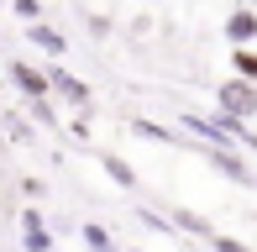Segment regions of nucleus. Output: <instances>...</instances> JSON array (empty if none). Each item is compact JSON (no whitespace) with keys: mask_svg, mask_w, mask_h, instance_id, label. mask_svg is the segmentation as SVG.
<instances>
[{"mask_svg":"<svg viewBox=\"0 0 257 252\" xmlns=\"http://www.w3.org/2000/svg\"><path fill=\"white\" fill-rule=\"evenodd\" d=\"M247 6H252V11H257V0H247Z\"/></svg>","mask_w":257,"mask_h":252,"instance_id":"412c9836","label":"nucleus"},{"mask_svg":"<svg viewBox=\"0 0 257 252\" xmlns=\"http://www.w3.org/2000/svg\"><path fill=\"white\" fill-rule=\"evenodd\" d=\"M215 116H231V121H252L257 116V84L247 79H220L215 84Z\"/></svg>","mask_w":257,"mask_h":252,"instance_id":"f03ea898","label":"nucleus"},{"mask_svg":"<svg viewBox=\"0 0 257 252\" xmlns=\"http://www.w3.org/2000/svg\"><path fill=\"white\" fill-rule=\"evenodd\" d=\"M95 163L105 168V179H110V184H121V189H137V184H142V179H137V168L126 163V158H115V153H105V147H100V153H95Z\"/></svg>","mask_w":257,"mask_h":252,"instance_id":"6e6552de","label":"nucleus"},{"mask_svg":"<svg viewBox=\"0 0 257 252\" xmlns=\"http://www.w3.org/2000/svg\"><path fill=\"white\" fill-rule=\"evenodd\" d=\"M137 215H142V226H153V231H173V226L163 221V215H153V210H137Z\"/></svg>","mask_w":257,"mask_h":252,"instance_id":"f3484780","label":"nucleus"},{"mask_svg":"<svg viewBox=\"0 0 257 252\" xmlns=\"http://www.w3.org/2000/svg\"><path fill=\"white\" fill-rule=\"evenodd\" d=\"M6 79L21 89V100H32V95H48V74H42L37 63H27V58H11V63H6Z\"/></svg>","mask_w":257,"mask_h":252,"instance_id":"39448f33","label":"nucleus"},{"mask_svg":"<svg viewBox=\"0 0 257 252\" xmlns=\"http://www.w3.org/2000/svg\"><path fill=\"white\" fill-rule=\"evenodd\" d=\"M89 32H95V37H110V16H89Z\"/></svg>","mask_w":257,"mask_h":252,"instance_id":"a211bd4d","label":"nucleus"},{"mask_svg":"<svg viewBox=\"0 0 257 252\" xmlns=\"http://www.w3.org/2000/svg\"><path fill=\"white\" fill-rule=\"evenodd\" d=\"M27 116L37 121V126H58V105H53V95H32V100H27Z\"/></svg>","mask_w":257,"mask_h":252,"instance_id":"f8f14e48","label":"nucleus"},{"mask_svg":"<svg viewBox=\"0 0 257 252\" xmlns=\"http://www.w3.org/2000/svg\"><path fill=\"white\" fill-rule=\"evenodd\" d=\"M220 37H226L231 48H252V42H257V11L247 6V0L226 11V21H220Z\"/></svg>","mask_w":257,"mask_h":252,"instance_id":"7ed1b4c3","label":"nucleus"},{"mask_svg":"<svg viewBox=\"0 0 257 252\" xmlns=\"http://www.w3.org/2000/svg\"><path fill=\"white\" fill-rule=\"evenodd\" d=\"M0 126H6V137H11V142H16V147H32V142H37V132H32V126L21 121V116H6Z\"/></svg>","mask_w":257,"mask_h":252,"instance_id":"ddd939ff","label":"nucleus"},{"mask_svg":"<svg viewBox=\"0 0 257 252\" xmlns=\"http://www.w3.org/2000/svg\"><path fill=\"white\" fill-rule=\"evenodd\" d=\"M16 226H21V252H58V242H53V231H48L37 205H27V210L16 215Z\"/></svg>","mask_w":257,"mask_h":252,"instance_id":"20e7f679","label":"nucleus"},{"mask_svg":"<svg viewBox=\"0 0 257 252\" xmlns=\"http://www.w3.org/2000/svg\"><path fill=\"white\" fill-rule=\"evenodd\" d=\"M42 74H48V95H53V105H68V110H95V89H89L79 74H68L63 63H48Z\"/></svg>","mask_w":257,"mask_h":252,"instance_id":"f257e3e1","label":"nucleus"},{"mask_svg":"<svg viewBox=\"0 0 257 252\" xmlns=\"http://www.w3.org/2000/svg\"><path fill=\"white\" fill-rule=\"evenodd\" d=\"M121 252H137V247H121Z\"/></svg>","mask_w":257,"mask_h":252,"instance_id":"4be33fe9","label":"nucleus"},{"mask_svg":"<svg viewBox=\"0 0 257 252\" xmlns=\"http://www.w3.org/2000/svg\"><path fill=\"white\" fill-rule=\"evenodd\" d=\"M142 6H163V0H142Z\"/></svg>","mask_w":257,"mask_h":252,"instance_id":"aec40b11","label":"nucleus"},{"mask_svg":"<svg viewBox=\"0 0 257 252\" xmlns=\"http://www.w3.org/2000/svg\"><path fill=\"white\" fill-rule=\"evenodd\" d=\"M168 226H173V231H184V236H200V242L215 231V221H210V215H200V210H189V205H173Z\"/></svg>","mask_w":257,"mask_h":252,"instance_id":"0eeeda50","label":"nucleus"},{"mask_svg":"<svg viewBox=\"0 0 257 252\" xmlns=\"http://www.w3.org/2000/svg\"><path fill=\"white\" fill-rule=\"evenodd\" d=\"M236 147H247V153L257 158V137H252V132H241V137H236Z\"/></svg>","mask_w":257,"mask_h":252,"instance_id":"6ab92c4d","label":"nucleus"},{"mask_svg":"<svg viewBox=\"0 0 257 252\" xmlns=\"http://www.w3.org/2000/svg\"><path fill=\"white\" fill-rule=\"evenodd\" d=\"M11 6V16H21V21H48L42 11H48V0H6Z\"/></svg>","mask_w":257,"mask_h":252,"instance_id":"4468645a","label":"nucleus"},{"mask_svg":"<svg viewBox=\"0 0 257 252\" xmlns=\"http://www.w3.org/2000/svg\"><path fill=\"white\" fill-rule=\"evenodd\" d=\"M79 236H84V247H89V252H121V247H115V236L105 231L100 221H84V226H79Z\"/></svg>","mask_w":257,"mask_h":252,"instance_id":"9d476101","label":"nucleus"},{"mask_svg":"<svg viewBox=\"0 0 257 252\" xmlns=\"http://www.w3.org/2000/svg\"><path fill=\"white\" fill-rule=\"evenodd\" d=\"M205 242H210V252H252L247 242H236V236H226V231H210Z\"/></svg>","mask_w":257,"mask_h":252,"instance_id":"dca6fc26","label":"nucleus"},{"mask_svg":"<svg viewBox=\"0 0 257 252\" xmlns=\"http://www.w3.org/2000/svg\"><path fill=\"white\" fill-rule=\"evenodd\" d=\"M68 132H74L79 142H95V110H74V121H68Z\"/></svg>","mask_w":257,"mask_h":252,"instance_id":"2eb2a0df","label":"nucleus"},{"mask_svg":"<svg viewBox=\"0 0 257 252\" xmlns=\"http://www.w3.org/2000/svg\"><path fill=\"white\" fill-rule=\"evenodd\" d=\"M132 132H137V137H147V142H158V147H179V142H184L179 132H168V126H158V121H147V116H137V121H132Z\"/></svg>","mask_w":257,"mask_h":252,"instance_id":"1a4fd4ad","label":"nucleus"},{"mask_svg":"<svg viewBox=\"0 0 257 252\" xmlns=\"http://www.w3.org/2000/svg\"><path fill=\"white\" fill-rule=\"evenodd\" d=\"M27 42H32L37 53H48L53 63H58V58L68 53V37H63L58 27H53V21H27Z\"/></svg>","mask_w":257,"mask_h":252,"instance_id":"423d86ee","label":"nucleus"},{"mask_svg":"<svg viewBox=\"0 0 257 252\" xmlns=\"http://www.w3.org/2000/svg\"><path fill=\"white\" fill-rule=\"evenodd\" d=\"M231 74L257 84V48H231Z\"/></svg>","mask_w":257,"mask_h":252,"instance_id":"9b49d317","label":"nucleus"}]
</instances>
